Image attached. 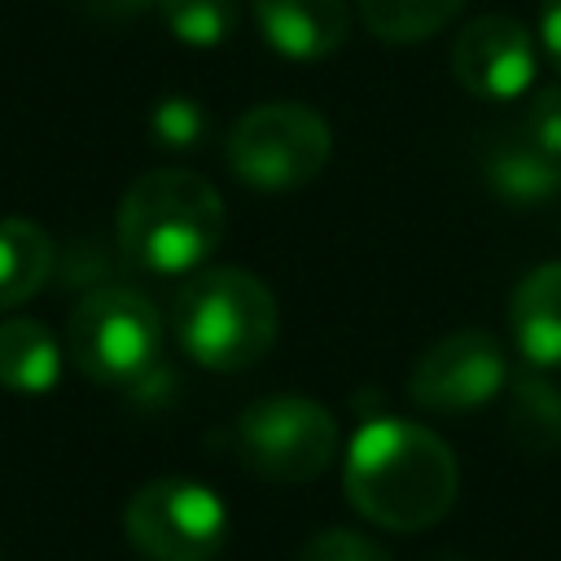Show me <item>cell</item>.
<instances>
[{"instance_id":"1","label":"cell","mask_w":561,"mask_h":561,"mask_svg":"<svg viewBox=\"0 0 561 561\" xmlns=\"http://www.w3.org/2000/svg\"><path fill=\"white\" fill-rule=\"evenodd\" d=\"M342 486L359 517L381 530H430L460 491L456 451L425 425L377 416L359 425L342 460Z\"/></svg>"},{"instance_id":"2","label":"cell","mask_w":561,"mask_h":561,"mask_svg":"<svg viewBox=\"0 0 561 561\" xmlns=\"http://www.w3.org/2000/svg\"><path fill=\"white\" fill-rule=\"evenodd\" d=\"M224 228V197L206 175L188 167H158L131 180L114 219L123 259L158 276L197 272L219 250Z\"/></svg>"},{"instance_id":"3","label":"cell","mask_w":561,"mask_h":561,"mask_svg":"<svg viewBox=\"0 0 561 561\" xmlns=\"http://www.w3.org/2000/svg\"><path fill=\"white\" fill-rule=\"evenodd\" d=\"M180 351L210 373H241L259 364L280 329L272 289L245 267H197L171 302Z\"/></svg>"},{"instance_id":"4","label":"cell","mask_w":561,"mask_h":561,"mask_svg":"<svg viewBox=\"0 0 561 561\" xmlns=\"http://www.w3.org/2000/svg\"><path fill=\"white\" fill-rule=\"evenodd\" d=\"M162 316L127 285L88 289L66 320V351L75 368L101 386H145L162 368Z\"/></svg>"},{"instance_id":"5","label":"cell","mask_w":561,"mask_h":561,"mask_svg":"<svg viewBox=\"0 0 561 561\" xmlns=\"http://www.w3.org/2000/svg\"><path fill=\"white\" fill-rule=\"evenodd\" d=\"M329 153H333L329 123L294 101L245 110L224 140L228 171L254 193H294L311 184L324 171Z\"/></svg>"},{"instance_id":"6","label":"cell","mask_w":561,"mask_h":561,"mask_svg":"<svg viewBox=\"0 0 561 561\" xmlns=\"http://www.w3.org/2000/svg\"><path fill=\"white\" fill-rule=\"evenodd\" d=\"M237 460L263 482H311L337 456V421L324 403L307 394L254 399L232 425Z\"/></svg>"},{"instance_id":"7","label":"cell","mask_w":561,"mask_h":561,"mask_svg":"<svg viewBox=\"0 0 561 561\" xmlns=\"http://www.w3.org/2000/svg\"><path fill=\"white\" fill-rule=\"evenodd\" d=\"M123 530L145 561H215L228 543V508L206 482L149 478L127 500Z\"/></svg>"},{"instance_id":"8","label":"cell","mask_w":561,"mask_h":561,"mask_svg":"<svg viewBox=\"0 0 561 561\" xmlns=\"http://www.w3.org/2000/svg\"><path fill=\"white\" fill-rule=\"evenodd\" d=\"M508 386L504 346L482 329H456L421 351L408 373V399L425 412L465 416L486 408Z\"/></svg>"},{"instance_id":"9","label":"cell","mask_w":561,"mask_h":561,"mask_svg":"<svg viewBox=\"0 0 561 561\" xmlns=\"http://www.w3.org/2000/svg\"><path fill=\"white\" fill-rule=\"evenodd\" d=\"M451 75L478 101H517L535 83V35L513 13H478L456 31Z\"/></svg>"},{"instance_id":"10","label":"cell","mask_w":561,"mask_h":561,"mask_svg":"<svg viewBox=\"0 0 561 561\" xmlns=\"http://www.w3.org/2000/svg\"><path fill=\"white\" fill-rule=\"evenodd\" d=\"M263 39L289 61H329L351 35V0H254Z\"/></svg>"},{"instance_id":"11","label":"cell","mask_w":561,"mask_h":561,"mask_svg":"<svg viewBox=\"0 0 561 561\" xmlns=\"http://www.w3.org/2000/svg\"><path fill=\"white\" fill-rule=\"evenodd\" d=\"M482 180L508 206H543L561 193V158L526 140L517 127L495 131L482 149Z\"/></svg>"},{"instance_id":"12","label":"cell","mask_w":561,"mask_h":561,"mask_svg":"<svg viewBox=\"0 0 561 561\" xmlns=\"http://www.w3.org/2000/svg\"><path fill=\"white\" fill-rule=\"evenodd\" d=\"M508 324L530 368H561V259L539 263L517 280Z\"/></svg>"},{"instance_id":"13","label":"cell","mask_w":561,"mask_h":561,"mask_svg":"<svg viewBox=\"0 0 561 561\" xmlns=\"http://www.w3.org/2000/svg\"><path fill=\"white\" fill-rule=\"evenodd\" d=\"M61 381V346L39 320H0V386L18 394H44Z\"/></svg>"},{"instance_id":"14","label":"cell","mask_w":561,"mask_h":561,"mask_svg":"<svg viewBox=\"0 0 561 561\" xmlns=\"http://www.w3.org/2000/svg\"><path fill=\"white\" fill-rule=\"evenodd\" d=\"M53 237L35 219H0V311L22 307L53 276Z\"/></svg>"},{"instance_id":"15","label":"cell","mask_w":561,"mask_h":561,"mask_svg":"<svg viewBox=\"0 0 561 561\" xmlns=\"http://www.w3.org/2000/svg\"><path fill=\"white\" fill-rule=\"evenodd\" d=\"M508 434L535 456L561 447V390L543 377V368L508 377Z\"/></svg>"},{"instance_id":"16","label":"cell","mask_w":561,"mask_h":561,"mask_svg":"<svg viewBox=\"0 0 561 561\" xmlns=\"http://www.w3.org/2000/svg\"><path fill=\"white\" fill-rule=\"evenodd\" d=\"M469 0H355L364 26L386 44H421L438 35Z\"/></svg>"},{"instance_id":"17","label":"cell","mask_w":561,"mask_h":561,"mask_svg":"<svg viewBox=\"0 0 561 561\" xmlns=\"http://www.w3.org/2000/svg\"><path fill=\"white\" fill-rule=\"evenodd\" d=\"M158 13L167 31L188 48H219L241 22L237 0H158Z\"/></svg>"},{"instance_id":"18","label":"cell","mask_w":561,"mask_h":561,"mask_svg":"<svg viewBox=\"0 0 561 561\" xmlns=\"http://www.w3.org/2000/svg\"><path fill=\"white\" fill-rule=\"evenodd\" d=\"M517 131L526 140H535L539 149H548L552 158H561V83L535 88V96L526 101V110L517 118Z\"/></svg>"},{"instance_id":"19","label":"cell","mask_w":561,"mask_h":561,"mask_svg":"<svg viewBox=\"0 0 561 561\" xmlns=\"http://www.w3.org/2000/svg\"><path fill=\"white\" fill-rule=\"evenodd\" d=\"M298 561H390V552L355 530H320L307 539Z\"/></svg>"},{"instance_id":"20","label":"cell","mask_w":561,"mask_h":561,"mask_svg":"<svg viewBox=\"0 0 561 561\" xmlns=\"http://www.w3.org/2000/svg\"><path fill=\"white\" fill-rule=\"evenodd\" d=\"M202 131H206L202 110L193 101H184V96H167L153 110V140L167 145V149H188V145L202 140Z\"/></svg>"},{"instance_id":"21","label":"cell","mask_w":561,"mask_h":561,"mask_svg":"<svg viewBox=\"0 0 561 561\" xmlns=\"http://www.w3.org/2000/svg\"><path fill=\"white\" fill-rule=\"evenodd\" d=\"M75 4L101 22H131L145 9H158V0H75Z\"/></svg>"},{"instance_id":"22","label":"cell","mask_w":561,"mask_h":561,"mask_svg":"<svg viewBox=\"0 0 561 561\" xmlns=\"http://www.w3.org/2000/svg\"><path fill=\"white\" fill-rule=\"evenodd\" d=\"M539 44L561 75V0H539Z\"/></svg>"},{"instance_id":"23","label":"cell","mask_w":561,"mask_h":561,"mask_svg":"<svg viewBox=\"0 0 561 561\" xmlns=\"http://www.w3.org/2000/svg\"><path fill=\"white\" fill-rule=\"evenodd\" d=\"M438 561H460V557H438Z\"/></svg>"}]
</instances>
